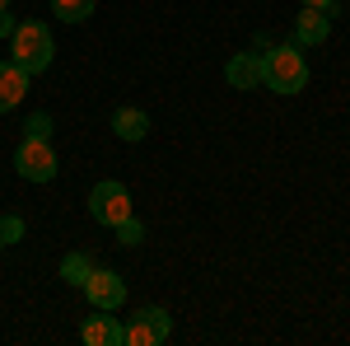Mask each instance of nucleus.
<instances>
[{
    "instance_id": "f257e3e1",
    "label": "nucleus",
    "mask_w": 350,
    "mask_h": 346,
    "mask_svg": "<svg viewBox=\"0 0 350 346\" xmlns=\"http://www.w3.org/2000/svg\"><path fill=\"white\" fill-rule=\"evenodd\" d=\"M262 84L271 94H299L308 84V66H304L299 42H280V47L262 52Z\"/></svg>"
},
{
    "instance_id": "f03ea898",
    "label": "nucleus",
    "mask_w": 350,
    "mask_h": 346,
    "mask_svg": "<svg viewBox=\"0 0 350 346\" xmlns=\"http://www.w3.org/2000/svg\"><path fill=\"white\" fill-rule=\"evenodd\" d=\"M10 61L19 66V71H28V75H42L47 66H52L56 56V42H52V28L38 24V19H28V24H14V33H10Z\"/></svg>"
},
{
    "instance_id": "7ed1b4c3",
    "label": "nucleus",
    "mask_w": 350,
    "mask_h": 346,
    "mask_svg": "<svg viewBox=\"0 0 350 346\" xmlns=\"http://www.w3.org/2000/svg\"><path fill=\"white\" fill-rule=\"evenodd\" d=\"M14 173H19L24 183H52L56 173H61V160H56L52 140H33V136H24V145L14 150Z\"/></svg>"
},
{
    "instance_id": "20e7f679",
    "label": "nucleus",
    "mask_w": 350,
    "mask_h": 346,
    "mask_svg": "<svg viewBox=\"0 0 350 346\" xmlns=\"http://www.w3.org/2000/svg\"><path fill=\"white\" fill-rule=\"evenodd\" d=\"M89 215L103 225V230H112V225H122L126 215H135L131 206V187L117 183V178H108V183H98L94 192H89Z\"/></svg>"
},
{
    "instance_id": "39448f33",
    "label": "nucleus",
    "mask_w": 350,
    "mask_h": 346,
    "mask_svg": "<svg viewBox=\"0 0 350 346\" xmlns=\"http://www.w3.org/2000/svg\"><path fill=\"white\" fill-rule=\"evenodd\" d=\"M168 337H173V319H168V309H159V304H145L126 323V346H163Z\"/></svg>"
},
{
    "instance_id": "423d86ee",
    "label": "nucleus",
    "mask_w": 350,
    "mask_h": 346,
    "mask_svg": "<svg viewBox=\"0 0 350 346\" xmlns=\"http://www.w3.org/2000/svg\"><path fill=\"white\" fill-rule=\"evenodd\" d=\"M80 291L94 309H122V304H126V281H122L117 271H108V267H94Z\"/></svg>"
},
{
    "instance_id": "0eeeda50",
    "label": "nucleus",
    "mask_w": 350,
    "mask_h": 346,
    "mask_svg": "<svg viewBox=\"0 0 350 346\" xmlns=\"http://www.w3.org/2000/svg\"><path fill=\"white\" fill-rule=\"evenodd\" d=\"M80 342L84 346H122L126 342V328L117 323V309H94L80 328Z\"/></svg>"
},
{
    "instance_id": "6e6552de",
    "label": "nucleus",
    "mask_w": 350,
    "mask_h": 346,
    "mask_svg": "<svg viewBox=\"0 0 350 346\" xmlns=\"http://www.w3.org/2000/svg\"><path fill=\"white\" fill-rule=\"evenodd\" d=\"M224 80L234 89H262V52H234L224 66Z\"/></svg>"
},
{
    "instance_id": "1a4fd4ad",
    "label": "nucleus",
    "mask_w": 350,
    "mask_h": 346,
    "mask_svg": "<svg viewBox=\"0 0 350 346\" xmlns=\"http://www.w3.org/2000/svg\"><path fill=\"white\" fill-rule=\"evenodd\" d=\"M327 33H332V14H323V10H304V14H295V42L299 47H323Z\"/></svg>"
},
{
    "instance_id": "9d476101",
    "label": "nucleus",
    "mask_w": 350,
    "mask_h": 346,
    "mask_svg": "<svg viewBox=\"0 0 350 346\" xmlns=\"http://www.w3.org/2000/svg\"><path fill=\"white\" fill-rule=\"evenodd\" d=\"M28 71H19L14 61H0V112H10V108H19L24 103V94H28Z\"/></svg>"
},
{
    "instance_id": "9b49d317",
    "label": "nucleus",
    "mask_w": 350,
    "mask_h": 346,
    "mask_svg": "<svg viewBox=\"0 0 350 346\" xmlns=\"http://www.w3.org/2000/svg\"><path fill=\"white\" fill-rule=\"evenodd\" d=\"M112 136H117V140H145V136H150V112H145V108H117V112H112Z\"/></svg>"
},
{
    "instance_id": "f8f14e48",
    "label": "nucleus",
    "mask_w": 350,
    "mask_h": 346,
    "mask_svg": "<svg viewBox=\"0 0 350 346\" xmlns=\"http://www.w3.org/2000/svg\"><path fill=\"white\" fill-rule=\"evenodd\" d=\"M89 271H94L89 253H66V258H61V281H66V286H84Z\"/></svg>"
},
{
    "instance_id": "ddd939ff",
    "label": "nucleus",
    "mask_w": 350,
    "mask_h": 346,
    "mask_svg": "<svg viewBox=\"0 0 350 346\" xmlns=\"http://www.w3.org/2000/svg\"><path fill=\"white\" fill-rule=\"evenodd\" d=\"M52 14L61 24H84L94 14V0H52Z\"/></svg>"
},
{
    "instance_id": "4468645a",
    "label": "nucleus",
    "mask_w": 350,
    "mask_h": 346,
    "mask_svg": "<svg viewBox=\"0 0 350 346\" xmlns=\"http://www.w3.org/2000/svg\"><path fill=\"white\" fill-rule=\"evenodd\" d=\"M112 234H117V243H126V248H135V243L145 239V225H140L135 215H126L122 225H112Z\"/></svg>"
},
{
    "instance_id": "2eb2a0df",
    "label": "nucleus",
    "mask_w": 350,
    "mask_h": 346,
    "mask_svg": "<svg viewBox=\"0 0 350 346\" xmlns=\"http://www.w3.org/2000/svg\"><path fill=\"white\" fill-rule=\"evenodd\" d=\"M24 136H33V140H52V112H33L24 122Z\"/></svg>"
},
{
    "instance_id": "dca6fc26",
    "label": "nucleus",
    "mask_w": 350,
    "mask_h": 346,
    "mask_svg": "<svg viewBox=\"0 0 350 346\" xmlns=\"http://www.w3.org/2000/svg\"><path fill=\"white\" fill-rule=\"evenodd\" d=\"M0 239L19 243V239H24V220H19V215H0Z\"/></svg>"
},
{
    "instance_id": "f3484780",
    "label": "nucleus",
    "mask_w": 350,
    "mask_h": 346,
    "mask_svg": "<svg viewBox=\"0 0 350 346\" xmlns=\"http://www.w3.org/2000/svg\"><path fill=\"white\" fill-rule=\"evenodd\" d=\"M299 5H304V10H323V14H332V19L341 14V0H299Z\"/></svg>"
},
{
    "instance_id": "a211bd4d",
    "label": "nucleus",
    "mask_w": 350,
    "mask_h": 346,
    "mask_svg": "<svg viewBox=\"0 0 350 346\" xmlns=\"http://www.w3.org/2000/svg\"><path fill=\"white\" fill-rule=\"evenodd\" d=\"M14 33V19H10V10H0V38H10Z\"/></svg>"
},
{
    "instance_id": "6ab92c4d",
    "label": "nucleus",
    "mask_w": 350,
    "mask_h": 346,
    "mask_svg": "<svg viewBox=\"0 0 350 346\" xmlns=\"http://www.w3.org/2000/svg\"><path fill=\"white\" fill-rule=\"evenodd\" d=\"M0 10H10V0H0Z\"/></svg>"
},
{
    "instance_id": "aec40b11",
    "label": "nucleus",
    "mask_w": 350,
    "mask_h": 346,
    "mask_svg": "<svg viewBox=\"0 0 350 346\" xmlns=\"http://www.w3.org/2000/svg\"><path fill=\"white\" fill-rule=\"evenodd\" d=\"M0 248H5V239H0Z\"/></svg>"
}]
</instances>
